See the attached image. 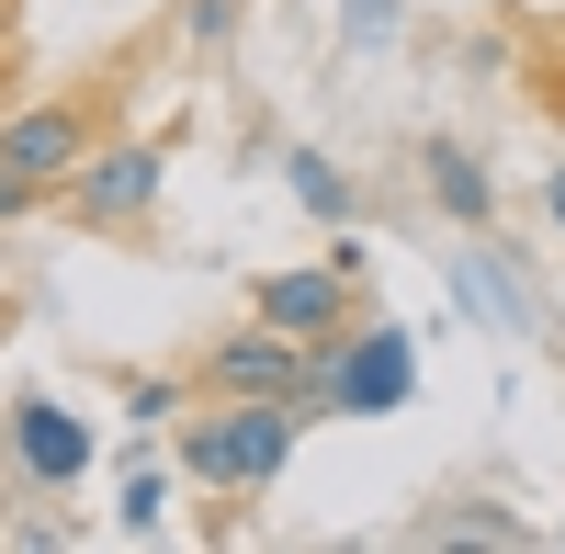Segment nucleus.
<instances>
[{"mask_svg": "<svg viewBox=\"0 0 565 554\" xmlns=\"http://www.w3.org/2000/svg\"><path fill=\"white\" fill-rule=\"evenodd\" d=\"M306 430H317L306 396H193V407H181V430H170V452H181V476H193V487L260 498V487H282V465H295Z\"/></svg>", "mask_w": 565, "mask_h": 554, "instance_id": "1", "label": "nucleus"}, {"mask_svg": "<svg viewBox=\"0 0 565 554\" xmlns=\"http://www.w3.org/2000/svg\"><path fill=\"white\" fill-rule=\"evenodd\" d=\"M418 396V329L396 317H351L328 340V419H396Z\"/></svg>", "mask_w": 565, "mask_h": 554, "instance_id": "2", "label": "nucleus"}, {"mask_svg": "<svg viewBox=\"0 0 565 554\" xmlns=\"http://www.w3.org/2000/svg\"><path fill=\"white\" fill-rule=\"evenodd\" d=\"M159 181H170V148H159V136H103L57 204L90 226V238H125V226H148V215H159Z\"/></svg>", "mask_w": 565, "mask_h": 554, "instance_id": "3", "label": "nucleus"}, {"mask_svg": "<svg viewBox=\"0 0 565 554\" xmlns=\"http://www.w3.org/2000/svg\"><path fill=\"white\" fill-rule=\"evenodd\" d=\"M103 136H114V125H103V90H57V103H23L12 125H0V159H12L34 193L57 204L68 181H79V159L103 148Z\"/></svg>", "mask_w": 565, "mask_h": 554, "instance_id": "4", "label": "nucleus"}, {"mask_svg": "<svg viewBox=\"0 0 565 554\" xmlns=\"http://www.w3.org/2000/svg\"><path fill=\"white\" fill-rule=\"evenodd\" d=\"M193 385H204V396H306V407H317V351L282 340L271 317H249V329H215V340L193 351Z\"/></svg>", "mask_w": 565, "mask_h": 554, "instance_id": "5", "label": "nucleus"}, {"mask_svg": "<svg viewBox=\"0 0 565 554\" xmlns=\"http://www.w3.org/2000/svg\"><path fill=\"white\" fill-rule=\"evenodd\" d=\"M249 317H271L282 340H306V351H328L362 317V271H340V260H295V271H260L249 284Z\"/></svg>", "mask_w": 565, "mask_h": 554, "instance_id": "6", "label": "nucleus"}, {"mask_svg": "<svg viewBox=\"0 0 565 554\" xmlns=\"http://www.w3.org/2000/svg\"><path fill=\"white\" fill-rule=\"evenodd\" d=\"M90 452H103V441H90V419H79L68 396H23V407H12V476H23V487L68 498V487L90 476Z\"/></svg>", "mask_w": 565, "mask_h": 554, "instance_id": "7", "label": "nucleus"}, {"mask_svg": "<svg viewBox=\"0 0 565 554\" xmlns=\"http://www.w3.org/2000/svg\"><path fill=\"white\" fill-rule=\"evenodd\" d=\"M418 181H430V204L463 226V238H487V226H498V170L463 148V136H418Z\"/></svg>", "mask_w": 565, "mask_h": 554, "instance_id": "8", "label": "nucleus"}, {"mask_svg": "<svg viewBox=\"0 0 565 554\" xmlns=\"http://www.w3.org/2000/svg\"><path fill=\"white\" fill-rule=\"evenodd\" d=\"M282 193H295L317 226H351V215H362V181L328 159V148H282Z\"/></svg>", "mask_w": 565, "mask_h": 554, "instance_id": "9", "label": "nucleus"}, {"mask_svg": "<svg viewBox=\"0 0 565 554\" xmlns=\"http://www.w3.org/2000/svg\"><path fill=\"white\" fill-rule=\"evenodd\" d=\"M452 295H463V306H476V317H487V329H509V340H532V329H543V317H532V295H521V284H509V271H498L487 249H463V260H452Z\"/></svg>", "mask_w": 565, "mask_h": 554, "instance_id": "10", "label": "nucleus"}, {"mask_svg": "<svg viewBox=\"0 0 565 554\" xmlns=\"http://www.w3.org/2000/svg\"><path fill=\"white\" fill-rule=\"evenodd\" d=\"M418 543H532V521L498 498H452V510H418Z\"/></svg>", "mask_w": 565, "mask_h": 554, "instance_id": "11", "label": "nucleus"}, {"mask_svg": "<svg viewBox=\"0 0 565 554\" xmlns=\"http://www.w3.org/2000/svg\"><path fill=\"white\" fill-rule=\"evenodd\" d=\"M170 498H181V476L136 452V476H125V498H114V521H125V532H159V521H170Z\"/></svg>", "mask_w": 565, "mask_h": 554, "instance_id": "12", "label": "nucleus"}, {"mask_svg": "<svg viewBox=\"0 0 565 554\" xmlns=\"http://www.w3.org/2000/svg\"><path fill=\"white\" fill-rule=\"evenodd\" d=\"M226 34H238V0H181V45H193V57H215Z\"/></svg>", "mask_w": 565, "mask_h": 554, "instance_id": "13", "label": "nucleus"}, {"mask_svg": "<svg viewBox=\"0 0 565 554\" xmlns=\"http://www.w3.org/2000/svg\"><path fill=\"white\" fill-rule=\"evenodd\" d=\"M340 34L351 45H396V0H340Z\"/></svg>", "mask_w": 565, "mask_h": 554, "instance_id": "14", "label": "nucleus"}, {"mask_svg": "<svg viewBox=\"0 0 565 554\" xmlns=\"http://www.w3.org/2000/svg\"><path fill=\"white\" fill-rule=\"evenodd\" d=\"M34 204H45V193H34V181H23V170H12V159H0V226H23V215H34Z\"/></svg>", "mask_w": 565, "mask_h": 554, "instance_id": "15", "label": "nucleus"}, {"mask_svg": "<svg viewBox=\"0 0 565 554\" xmlns=\"http://www.w3.org/2000/svg\"><path fill=\"white\" fill-rule=\"evenodd\" d=\"M543 103H554V125H565V34H554V57H543Z\"/></svg>", "mask_w": 565, "mask_h": 554, "instance_id": "16", "label": "nucleus"}, {"mask_svg": "<svg viewBox=\"0 0 565 554\" xmlns=\"http://www.w3.org/2000/svg\"><path fill=\"white\" fill-rule=\"evenodd\" d=\"M543 215H554V238H565V170H554V181H543Z\"/></svg>", "mask_w": 565, "mask_h": 554, "instance_id": "17", "label": "nucleus"}, {"mask_svg": "<svg viewBox=\"0 0 565 554\" xmlns=\"http://www.w3.org/2000/svg\"><path fill=\"white\" fill-rule=\"evenodd\" d=\"M12 23H23V0H0V57H12Z\"/></svg>", "mask_w": 565, "mask_h": 554, "instance_id": "18", "label": "nucleus"}, {"mask_svg": "<svg viewBox=\"0 0 565 554\" xmlns=\"http://www.w3.org/2000/svg\"><path fill=\"white\" fill-rule=\"evenodd\" d=\"M554 543H565V521H554Z\"/></svg>", "mask_w": 565, "mask_h": 554, "instance_id": "19", "label": "nucleus"}]
</instances>
